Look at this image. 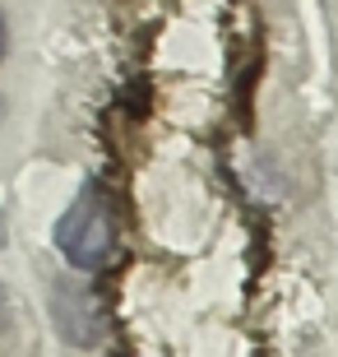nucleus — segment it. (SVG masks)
Returning a JSON list of instances; mask_svg holds the SVG:
<instances>
[{"label": "nucleus", "instance_id": "f257e3e1", "mask_svg": "<svg viewBox=\"0 0 338 357\" xmlns=\"http://www.w3.org/2000/svg\"><path fill=\"white\" fill-rule=\"evenodd\" d=\"M56 246L75 269H98L116 251V218H112V204L98 185H89L56 223Z\"/></svg>", "mask_w": 338, "mask_h": 357}, {"label": "nucleus", "instance_id": "f03ea898", "mask_svg": "<svg viewBox=\"0 0 338 357\" xmlns=\"http://www.w3.org/2000/svg\"><path fill=\"white\" fill-rule=\"evenodd\" d=\"M0 56H5V24H0Z\"/></svg>", "mask_w": 338, "mask_h": 357}]
</instances>
